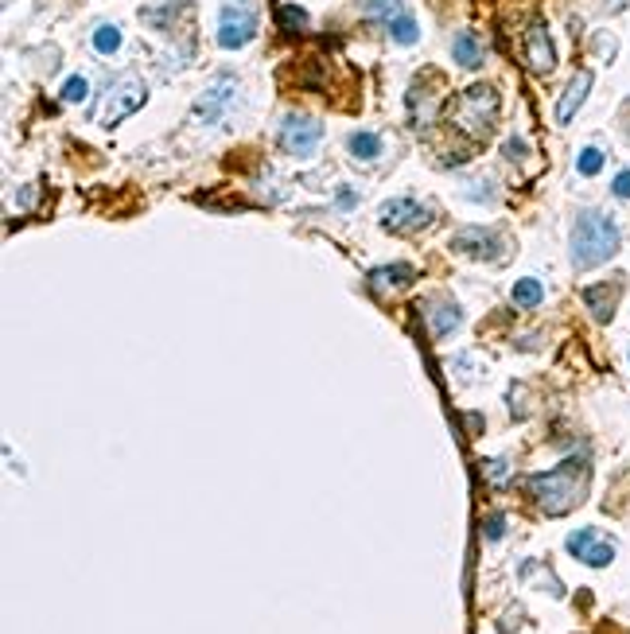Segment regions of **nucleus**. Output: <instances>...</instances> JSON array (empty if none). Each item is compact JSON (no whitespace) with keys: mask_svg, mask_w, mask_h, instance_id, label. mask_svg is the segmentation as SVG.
I'll return each mask as SVG.
<instances>
[{"mask_svg":"<svg viewBox=\"0 0 630 634\" xmlns=\"http://www.w3.org/2000/svg\"><path fill=\"white\" fill-rule=\"evenodd\" d=\"M587 475H592V463H587L584 456H572V459H564L560 468H553V471L533 475L530 478V495L537 498V506H541L549 517H560V514H568L572 506H580V502H584Z\"/></svg>","mask_w":630,"mask_h":634,"instance_id":"f257e3e1","label":"nucleus"},{"mask_svg":"<svg viewBox=\"0 0 630 634\" xmlns=\"http://www.w3.org/2000/svg\"><path fill=\"white\" fill-rule=\"evenodd\" d=\"M619 253V226L603 211H580L572 230V265L576 269H596Z\"/></svg>","mask_w":630,"mask_h":634,"instance_id":"f03ea898","label":"nucleus"},{"mask_svg":"<svg viewBox=\"0 0 630 634\" xmlns=\"http://www.w3.org/2000/svg\"><path fill=\"white\" fill-rule=\"evenodd\" d=\"M448 121L467 140H482L494 128V121H498V94H494V86L475 82V86L459 90V94L448 101Z\"/></svg>","mask_w":630,"mask_h":634,"instance_id":"7ed1b4c3","label":"nucleus"},{"mask_svg":"<svg viewBox=\"0 0 630 634\" xmlns=\"http://www.w3.org/2000/svg\"><path fill=\"white\" fill-rule=\"evenodd\" d=\"M257 35V5L253 0H226L218 12V43L238 51Z\"/></svg>","mask_w":630,"mask_h":634,"instance_id":"20e7f679","label":"nucleus"},{"mask_svg":"<svg viewBox=\"0 0 630 634\" xmlns=\"http://www.w3.org/2000/svg\"><path fill=\"white\" fill-rule=\"evenodd\" d=\"M320 140H323V121L320 118H308V113H288V118L281 121V148L288 152V156H300V160L315 156Z\"/></svg>","mask_w":630,"mask_h":634,"instance_id":"39448f33","label":"nucleus"},{"mask_svg":"<svg viewBox=\"0 0 630 634\" xmlns=\"http://www.w3.org/2000/svg\"><path fill=\"white\" fill-rule=\"evenodd\" d=\"M144 98H148V90H144L140 79H133V74H125L121 82H113L110 86V94L101 98V113H98V121L110 128L117 121H125L129 113H137L144 106Z\"/></svg>","mask_w":630,"mask_h":634,"instance_id":"423d86ee","label":"nucleus"},{"mask_svg":"<svg viewBox=\"0 0 630 634\" xmlns=\"http://www.w3.org/2000/svg\"><path fill=\"white\" fill-rule=\"evenodd\" d=\"M432 214L425 203H416V199H389L382 206V226L393 230V234H416V230H425L432 226Z\"/></svg>","mask_w":630,"mask_h":634,"instance_id":"0eeeda50","label":"nucleus"},{"mask_svg":"<svg viewBox=\"0 0 630 634\" xmlns=\"http://www.w3.org/2000/svg\"><path fill=\"white\" fill-rule=\"evenodd\" d=\"M521 55H525V67H530L533 74H553L557 47H553V35H549V24L545 20H533L530 28H525Z\"/></svg>","mask_w":630,"mask_h":634,"instance_id":"6e6552de","label":"nucleus"},{"mask_svg":"<svg viewBox=\"0 0 630 634\" xmlns=\"http://www.w3.org/2000/svg\"><path fill=\"white\" fill-rule=\"evenodd\" d=\"M452 250L475 257V261H498V257L506 253V245H502V238H498V230L467 226V230H459V234L452 238Z\"/></svg>","mask_w":630,"mask_h":634,"instance_id":"1a4fd4ad","label":"nucleus"},{"mask_svg":"<svg viewBox=\"0 0 630 634\" xmlns=\"http://www.w3.org/2000/svg\"><path fill=\"white\" fill-rule=\"evenodd\" d=\"M568 553L576 556V561L603 568V564L615 561V541H607L599 529H576V534H568Z\"/></svg>","mask_w":630,"mask_h":634,"instance_id":"9d476101","label":"nucleus"},{"mask_svg":"<svg viewBox=\"0 0 630 634\" xmlns=\"http://www.w3.org/2000/svg\"><path fill=\"white\" fill-rule=\"evenodd\" d=\"M230 101H234V82L222 79L218 86H210L206 94L199 98V106H195V118H199V121H218L222 113L230 109Z\"/></svg>","mask_w":630,"mask_h":634,"instance_id":"9b49d317","label":"nucleus"},{"mask_svg":"<svg viewBox=\"0 0 630 634\" xmlns=\"http://www.w3.org/2000/svg\"><path fill=\"white\" fill-rule=\"evenodd\" d=\"M587 94H592V74L580 71V74H576V79L568 82V90H564V98L557 101V121H560V125H568V121L576 118V109L584 106V98H587Z\"/></svg>","mask_w":630,"mask_h":634,"instance_id":"f8f14e48","label":"nucleus"},{"mask_svg":"<svg viewBox=\"0 0 630 634\" xmlns=\"http://www.w3.org/2000/svg\"><path fill=\"white\" fill-rule=\"evenodd\" d=\"M428 323H432V335L436 339H444V335H452L459 327V319H463V312H459L455 300H428Z\"/></svg>","mask_w":630,"mask_h":634,"instance_id":"ddd939ff","label":"nucleus"},{"mask_svg":"<svg viewBox=\"0 0 630 634\" xmlns=\"http://www.w3.org/2000/svg\"><path fill=\"white\" fill-rule=\"evenodd\" d=\"M584 304H587V312L596 316V323H611V316H615V284H592V289H584Z\"/></svg>","mask_w":630,"mask_h":634,"instance_id":"4468645a","label":"nucleus"},{"mask_svg":"<svg viewBox=\"0 0 630 634\" xmlns=\"http://www.w3.org/2000/svg\"><path fill=\"white\" fill-rule=\"evenodd\" d=\"M416 280V269L413 265H386V269H374L370 273V289L374 292H386V289H405V284Z\"/></svg>","mask_w":630,"mask_h":634,"instance_id":"2eb2a0df","label":"nucleus"},{"mask_svg":"<svg viewBox=\"0 0 630 634\" xmlns=\"http://www.w3.org/2000/svg\"><path fill=\"white\" fill-rule=\"evenodd\" d=\"M452 55H455V62L459 67H467V71H475L479 62H482V43L475 40L471 32H459L455 40H452Z\"/></svg>","mask_w":630,"mask_h":634,"instance_id":"dca6fc26","label":"nucleus"},{"mask_svg":"<svg viewBox=\"0 0 630 634\" xmlns=\"http://www.w3.org/2000/svg\"><path fill=\"white\" fill-rule=\"evenodd\" d=\"M347 148H350V156H358V160H377L382 156V137L377 133H354L347 140Z\"/></svg>","mask_w":630,"mask_h":634,"instance_id":"f3484780","label":"nucleus"},{"mask_svg":"<svg viewBox=\"0 0 630 634\" xmlns=\"http://www.w3.org/2000/svg\"><path fill=\"white\" fill-rule=\"evenodd\" d=\"M389 35H393V43L413 47V43L420 40V28H416V20L409 16V12H401L397 20H389Z\"/></svg>","mask_w":630,"mask_h":634,"instance_id":"a211bd4d","label":"nucleus"},{"mask_svg":"<svg viewBox=\"0 0 630 634\" xmlns=\"http://www.w3.org/2000/svg\"><path fill=\"white\" fill-rule=\"evenodd\" d=\"M510 296H514V304H518V308H537V304L545 300V289H541V280L525 277V280L514 284V292H510Z\"/></svg>","mask_w":630,"mask_h":634,"instance_id":"6ab92c4d","label":"nucleus"},{"mask_svg":"<svg viewBox=\"0 0 630 634\" xmlns=\"http://www.w3.org/2000/svg\"><path fill=\"white\" fill-rule=\"evenodd\" d=\"M94 51L98 55H117V51H121V32H117L113 24H101L94 32Z\"/></svg>","mask_w":630,"mask_h":634,"instance_id":"aec40b11","label":"nucleus"},{"mask_svg":"<svg viewBox=\"0 0 630 634\" xmlns=\"http://www.w3.org/2000/svg\"><path fill=\"white\" fill-rule=\"evenodd\" d=\"M401 5H405V0H362V12H370V16L389 24V20L401 16Z\"/></svg>","mask_w":630,"mask_h":634,"instance_id":"412c9836","label":"nucleus"},{"mask_svg":"<svg viewBox=\"0 0 630 634\" xmlns=\"http://www.w3.org/2000/svg\"><path fill=\"white\" fill-rule=\"evenodd\" d=\"M277 16H281V28H284V32H304V28H308L304 8H296V5H284Z\"/></svg>","mask_w":630,"mask_h":634,"instance_id":"4be33fe9","label":"nucleus"},{"mask_svg":"<svg viewBox=\"0 0 630 634\" xmlns=\"http://www.w3.org/2000/svg\"><path fill=\"white\" fill-rule=\"evenodd\" d=\"M86 94H90V82L82 79V74H74V79H67V86H62V101H86Z\"/></svg>","mask_w":630,"mask_h":634,"instance_id":"5701e85b","label":"nucleus"},{"mask_svg":"<svg viewBox=\"0 0 630 634\" xmlns=\"http://www.w3.org/2000/svg\"><path fill=\"white\" fill-rule=\"evenodd\" d=\"M576 167H580V175H596L603 167V152L599 148H584L580 156H576Z\"/></svg>","mask_w":630,"mask_h":634,"instance_id":"b1692460","label":"nucleus"},{"mask_svg":"<svg viewBox=\"0 0 630 634\" xmlns=\"http://www.w3.org/2000/svg\"><path fill=\"white\" fill-rule=\"evenodd\" d=\"M482 471L491 475V483H506V471H510V463H506V459H491V463H482Z\"/></svg>","mask_w":630,"mask_h":634,"instance_id":"393cba45","label":"nucleus"},{"mask_svg":"<svg viewBox=\"0 0 630 634\" xmlns=\"http://www.w3.org/2000/svg\"><path fill=\"white\" fill-rule=\"evenodd\" d=\"M611 191H615V199H630V167H626V172H619V175H615Z\"/></svg>","mask_w":630,"mask_h":634,"instance_id":"a878e982","label":"nucleus"},{"mask_svg":"<svg viewBox=\"0 0 630 634\" xmlns=\"http://www.w3.org/2000/svg\"><path fill=\"white\" fill-rule=\"evenodd\" d=\"M502 152H506V156H510V160H521V156H525V140H518V137H510V140H506V148H502Z\"/></svg>","mask_w":630,"mask_h":634,"instance_id":"bb28decb","label":"nucleus"},{"mask_svg":"<svg viewBox=\"0 0 630 634\" xmlns=\"http://www.w3.org/2000/svg\"><path fill=\"white\" fill-rule=\"evenodd\" d=\"M596 55H603V59L615 55V40H611V35H596Z\"/></svg>","mask_w":630,"mask_h":634,"instance_id":"cd10ccee","label":"nucleus"},{"mask_svg":"<svg viewBox=\"0 0 630 634\" xmlns=\"http://www.w3.org/2000/svg\"><path fill=\"white\" fill-rule=\"evenodd\" d=\"M502 534H506V522H502V517H491V522H487V537L498 541Z\"/></svg>","mask_w":630,"mask_h":634,"instance_id":"c85d7f7f","label":"nucleus"},{"mask_svg":"<svg viewBox=\"0 0 630 634\" xmlns=\"http://www.w3.org/2000/svg\"><path fill=\"white\" fill-rule=\"evenodd\" d=\"M339 206H343V211H350V206H354V191L350 187L339 191Z\"/></svg>","mask_w":630,"mask_h":634,"instance_id":"c756f323","label":"nucleus"}]
</instances>
